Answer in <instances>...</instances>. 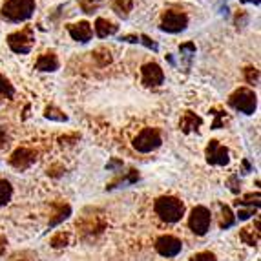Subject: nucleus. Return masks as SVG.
Here are the masks:
<instances>
[{"label":"nucleus","mask_w":261,"mask_h":261,"mask_svg":"<svg viewBox=\"0 0 261 261\" xmlns=\"http://www.w3.org/2000/svg\"><path fill=\"white\" fill-rule=\"evenodd\" d=\"M190 261H216V256L212 252H199L196 256H192Z\"/></svg>","instance_id":"cd10ccee"},{"label":"nucleus","mask_w":261,"mask_h":261,"mask_svg":"<svg viewBox=\"0 0 261 261\" xmlns=\"http://www.w3.org/2000/svg\"><path fill=\"white\" fill-rule=\"evenodd\" d=\"M187 26H188V17L183 11L170 9L161 18V30L166 31V33H181V31L187 30Z\"/></svg>","instance_id":"0eeeda50"},{"label":"nucleus","mask_w":261,"mask_h":261,"mask_svg":"<svg viewBox=\"0 0 261 261\" xmlns=\"http://www.w3.org/2000/svg\"><path fill=\"white\" fill-rule=\"evenodd\" d=\"M70 245V234L68 232H59L57 236L51 238V247L53 248H62Z\"/></svg>","instance_id":"b1692460"},{"label":"nucleus","mask_w":261,"mask_h":261,"mask_svg":"<svg viewBox=\"0 0 261 261\" xmlns=\"http://www.w3.org/2000/svg\"><path fill=\"white\" fill-rule=\"evenodd\" d=\"M155 214L163 221L166 223H177L179 219L185 216V205L183 201H179L177 197H172V196H163L155 201Z\"/></svg>","instance_id":"f257e3e1"},{"label":"nucleus","mask_w":261,"mask_h":261,"mask_svg":"<svg viewBox=\"0 0 261 261\" xmlns=\"http://www.w3.org/2000/svg\"><path fill=\"white\" fill-rule=\"evenodd\" d=\"M68 33L77 42H88V40H92L93 30L86 20H83V22H77V24H70L68 26Z\"/></svg>","instance_id":"f8f14e48"},{"label":"nucleus","mask_w":261,"mask_h":261,"mask_svg":"<svg viewBox=\"0 0 261 261\" xmlns=\"http://www.w3.org/2000/svg\"><path fill=\"white\" fill-rule=\"evenodd\" d=\"M141 79H143V84L148 88L161 86L165 83V71L161 70V66L155 64V62H148L141 68Z\"/></svg>","instance_id":"6e6552de"},{"label":"nucleus","mask_w":261,"mask_h":261,"mask_svg":"<svg viewBox=\"0 0 261 261\" xmlns=\"http://www.w3.org/2000/svg\"><path fill=\"white\" fill-rule=\"evenodd\" d=\"M183 248V243L174 238V236H161L159 240L155 241V250L161 254L163 257H175Z\"/></svg>","instance_id":"1a4fd4ad"},{"label":"nucleus","mask_w":261,"mask_h":261,"mask_svg":"<svg viewBox=\"0 0 261 261\" xmlns=\"http://www.w3.org/2000/svg\"><path fill=\"white\" fill-rule=\"evenodd\" d=\"M119 40H122V42H132V44H137V42H139V35H122Z\"/></svg>","instance_id":"c756f323"},{"label":"nucleus","mask_w":261,"mask_h":261,"mask_svg":"<svg viewBox=\"0 0 261 261\" xmlns=\"http://www.w3.org/2000/svg\"><path fill=\"white\" fill-rule=\"evenodd\" d=\"M205 153H206V161H208L210 165L225 166V165H228V161H230L228 150H226L223 144H219V141H210Z\"/></svg>","instance_id":"9d476101"},{"label":"nucleus","mask_w":261,"mask_h":261,"mask_svg":"<svg viewBox=\"0 0 261 261\" xmlns=\"http://www.w3.org/2000/svg\"><path fill=\"white\" fill-rule=\"evenodd\" d=\"M241 2H252V4L259 6V0H241Z\"/></svg>","instance_id":"473e14b6"},{"label":"nucleus","mask_w":261,"mask_h":261,"mask_svg":"<svg viewBox=\"0 0 261 261\" xmlns=\"http://www.w3.org/2000/svg\"><path fill=\"white\" fill-rule=\"evenodd\" d=\"M11 196H13V187L9 181L6 179H0V206L8 205L9 201H11Z\"/></svg>","instance_id":"6ab92c4d"},{"label":"nucleus","mask_w":261,"mask_h":261,"mask_svg":"<svg viewBox=\"0 0 261 261\" xmlns=\"http://www.w3.org/2000/svg\"><path fill=\"white\" fill-rule=\"evenodd\" d=\"M241 241H245L250 247H256L259 243V221H256V225L252 226H245L243 230L240 232Z\"/></svg>","instance_id":"dca6fc26"},{"label":"nucleus","mask_w":261,"mask_h":261,"mask_svg":"<svg viewBox=\"0 0 261 261\" xmlns=\"http://www.w3.org/2000/svg\"><path fill=\"white\" fill-rule=\"evenodd\" d=\"M216 117V121L212 122V130H218V128L223 126V119H225V112H221V110H212L210 112Z\"/></svg>","instance_id":"a878e982"},{"label":"nucleus","mask_w":261,"mask_h":261,"mask_svg":"<svg viewBox=\"0 0 261 261\" xmlns=\"http://www.w3.org/2000/svg\"><path fill=\"white\" fill-rule=\"evenodd\" d=\"M210 223H212V216H210V210L206 206H196L188 218L190 230L197 236H205L210 228Z\"/></svg>","instance_id":"423d86ee"},{"label":"nucleus","mask_w":261,"mask_h":261,"mask_svg":"<svg viewBox=\"0 0 261 261\" xmlns=\"http://www.w3.org/2000/svg\"><path fill=\"white\" fill-rule=\"evenodd\" d=\"M35 13V0H6L2 17L8 22H24Z\"/></svg>","instance_id":"f03ea898"},{"label":"nucleus","mask_w":261,"mask_h":261,"mask_svg":"<svg viewBox=\"0 0 261 261\" xmlns=\"http://www.w3.org/2000/svg\"><path fill=\"white\" fill-rule=\"evenodd\" d=\"M81 228H83V232H86V234L100 232L102 228H105V221L99 219L97 216L95 218H92V216H84L83 221H81Z\"/></svg>","instance_id":"f3484780"},{"label":"nucleus","mask_w":261,"mask_h":261,"mask_svg":"<svg viewBox=\"0 0 261 261\" xmlns=\"http://www.w3.org/2000/svg\"><path fill=\"white\" fill-rule=\"evenodd\" d=\"M228 105L238 112L245 113V115H252L257 108V97L252 90L248 88H240L236 90L230 97H228Z\"/></svg>","instance_id":"7ed1b4c3"},{"label":"nucleus","mask_w":261,"mask_h":261,"mask_svg":"<svg viewBox=\"0 0 261 261\" xmlns=\"http://www.w3.org/2000/svg\"><path fill=\"white\" fill-rule=\"evenodd\" d=\"M99 2H102V0H88V2H83L84 11H86V13H92L93 9L97 8V4H99Z\"/></svg>","instance_id":"c85d7f7f"},{"label":"nucleus","mask_w":261,"mask_h":261,"mask_svg":"<svg viewBox=\"0 0 261 261\" xmlns=\"http://www.w3.org/2000/svg\"><path fill=\"white\" fill-rule=\"evenodd\" d=\"M4 248H6V238H2V236H0V252H2Z\"/></svg>","instance_id":"2f4dec72"},{"label":"nucleus","mask_w":261,"mask_h":261,"mask_svg":"<svg viewBox=\"0 0 261 261\" xmlns=\"http://www.w3.org/2000/svg\"><path fill=\"white\" fill-rule=\"evenodd\" d=\"M132 9H134V0H113V11L119 17L126 18Z\"/></svg>","instance_id":"a211bd4d"},{"label":"nucleus","mask_w":261,"mask_h":261,"mask_svg":"<svg viewBox=\"0 0 261 261\" xmlns=\"http://www.w3.org/2000/svg\"><path fill=\"white\" fill-rule=\"evenodd\" d=\"M70 214H71L70 205H59V206H57V210H55V214H53V218L49 219V226L59 225V223L64 221V219L68 218Z\"/></svg>","instance_id":"aec40b11"},{"label":"nucleus","mask_w":261,"mask_h":261,"mask_svg":"<svg viewBox=\"0 0 261 261\" xmlns=\"http://www.w3.org/2000/svg\"><path fill=\"white\" fill-rule=\"evenodd\" d=\"M161 143H163L161 132L157 130V128H144L134 139V148L141 153H150L159 148Z\"/></svg>","instance_id":"20e7f679"},{"label":"nucleus","mask_w":261,"mask_h":261,"mask_svg":"<svg viewBox=\"0 0 261 261\" xmlns=\"http://www.w3.org/2000/svg\"><path fill=\"white\" fill-rule=\"evenodd\" d=\"M8 146V137H6V132L0 128V150Z\"/></svg>","instance_id":"7c9ffc66"},{"label":"nucleus","mask_w":261,"mask_h":261,"mask_svg":"<svg viewBox=\"0 0 261 261\" xmlns=\"http://www.w3.org/2000/svg\"><path fill=\"white\" fill-rule=\"evenodd\" d=\"M37 161V153L33 150L22 146V148H17L11 157H9V165L17 170H28L33 163Z\"/></svg>","instance_id":"9b49d317"},{"label":"nucleus","mask_w":261,"mask_h":261,"mask_svg":"<svg viewBox=\"0 0 261 261\" xmlns=\"http://www.w3.org/2000/svg\"><path fill=\"white\" fill-rule=\"evenodd\" d=\"M245 79H247L248 84H254V86H256V84L259 83V71H257L256 68H252V66H248V68H245Z\"/></svg>","instance_id":"393cba45"},{"label":"nucleus","mask_w":261,"mask_h":261,"mask_svg":"<svg viewBox=\"0 0 261 261\" xmlns=\"http://www.w3.org/2000/svg\"><path fill=\"white\" fill-rule=\"evenodd\" d=\"M203 124V119L199 115H196L194 112H185L179 119V128L185 132V134H192V132H196L197 128Z\"/></svg>","instance_id":"ddd939ff"},{"label":"nucleus","mask_w":261,"mask_h":261,"mask_svg":"<svg viewBox=\"0 0 261 261\" xmlns=\"http://www.w3.org/2000/svg\"><path fill=\"white\" fill-rule=\"evenodd\" d=\"M35 68L39 71H57L59 70V59L53 51L42 53V55L37 59Z\"/></svg>","instance_id":"4468645a"},{"label":"nucleus","mask_w":261,"mask_h":261,"mask_svg":"<svg viewBox=\"0 0 261 261\" xmlns=\"http://www.w3.org/2000/svg\"><path fill=\"white\" fill-rule=\"evenodd\" d=\"M15 261H26V259H15Z\"/></svg>","instance_id":"72a5a7b5"},{"label":"nucleus","mask_w":261,"mask_h":261,"mask_svg":"<svg viewBox=\"0 0 261 261\" xmlns=\"http://www.w3.org/2000/svg\"><path fill=\"white\" fill-rule=\"evenodd\" d=\"M95 33L99 39H106V37H112L115 35L119 31V26H115L113 22L106 20V18H97L95 20Z\"/></svg>","instance_id":"2eb2a0df"},{"label":"nucleus","mask_w":261,"mask_h":261,"mask_svg":"<svg viewBox=\"0 0 261 261\" xmlns=\"http://www.w3.org/2000/svg\"><path fill=\"white\" fill-rule=\"evenodd\" d=\"M0 95L8 97V99H13V95H15L13 84L9 83V81L4 77V75H0Z\"/></svg>","instance_id":"5701e85b"},{"label":"nucleus","mask_w":261,"mask_h":261,"mask_svg":"<svg viewBox=\"0 0 261 261\" xmlns=\"http://www.w3.org/2000/svg\"><path fill=\"white\" fill-rule=\"evenodd\" d=\"M236 221L234 214H232V210L228 208V206L221 205V221H219V225H221V228H228V226H232Z\"/></svg>","instance_id":"4be33fe9"},{"label":"nucleus","mask_w":261,"mask_h":261,"mask_svg":"<svg viewBox=\"0 0 261 261\" xmlns=\"http://www.w3.org/2000/svg\"><path fill=\"white\" fill-rule=\"evenodd\" d=\"M44 117L49 119V121H59V122L68 121V115L62 113L59 108H55V106H48V108L44 110Z\"/></svg>","instance_id":"412c9836"},{"label":"nucleus","mask_w":261,"mask_h":261,"mask_svg":"<svg viewBox=\"0 0 261 261\" xmlns=\"http://www.w3.org/2000/svg\"><path fill=\"white\" fill-rule=\"evenodd\" d=\"M33 42H35V37H33V30L26 28L22 31H15L8 37V46L11 48V51L18 53V55H26L33 48Z\"/></svg>","instance_id":"39448f33"},{"label":"nucleus","mask_w":261,"mask_h":261,"mask_svg":"<svg viewBox=\"0 0 261 261\" xmlns=\"http://www.w3.org/2000/svg\"><path fill=\"white\" fill-rule=\"evenodd\" d=\"M139 42L141 44H144L148 49H153V51H157L159 49V46H157V42H153L152 39H150L148 35H139Z\"/></svg>","instance_id":"bb28decb"}]
</instances>
